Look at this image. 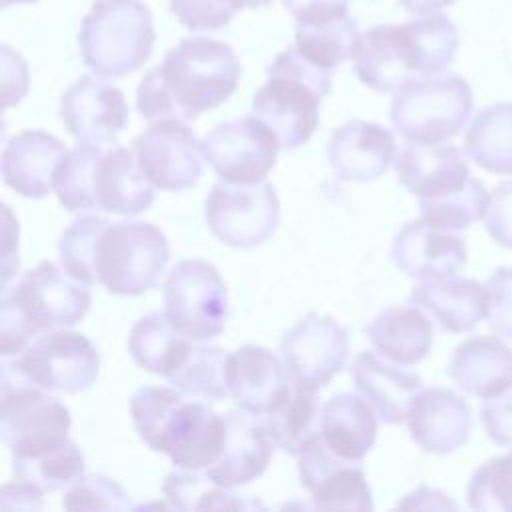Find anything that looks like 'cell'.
Segmentation results:
<instances>
[{"label": "cell", "mask_w": 512, "mask_h": 512, "mask_svg": "<svg viewBox=\"0 0 512 512\" xmlns=\"http://www.w3.org/2000/svg\"><path fill=\"white\" fill-rule=\"evenodd\" d=\"M68 148L44 130H24L12 136L2 152L4 184L26 198H44Z\"/></svg>", "instance_id": "d4e9b609"}, {"label": "cell", "mask_w": 512, "mask_h": 512, "mask_svg": "<svg viewBox=\"0 0 512 512\" xmlns=\"http://www.w3.org/2000/svg\"><path fill=\"white\" fill-rule=\"evenodd\" d=\"M320 434L346 460H362L374 446L378 420L366 398L342 392L322 406Z\"/></svg>", "instance_id": "f546056e"}, {"label": "cell", "mask_w": 512, "mask_h": 512, "mask_svg": "<svg viewBox=\"0 0 512 512\" xmlns=\"http://www.w3.org/2000/svg\"><path fill=\"white\" fill-rule=\"evenodd\" d=\"M132 144L138 166L154 188L182 192L202 176L204 156L188 122L174 118L150 122Z\"/></svg>", "instance_id": "2e32d148"}, {"label": "cell", "mask_w": 512, "mask_h": 512, "mask_svg": "<svg viewBox=\"0 0 512 512\" xmlns=\"http://www.w3.org/2000/svg\"><path fill=\"white\" fill-rule=\"evenodd\" d=\"M18 222L12 218L10 208L4 204V250H2V290L8 288L12 272L18 268Z\"/></svg>", "instance_id": "7dc6e473"}, {"label": "cell", "mask_w": 512, "mask_h": 512, "mask_svg": "<svg viewBox=\"0 0 512 512\" xmlns=\"http://www.w3.org/2000/svg\"><path fill=\"white\" fill-rule=\"evenodd\" d=\"M322 406L316 392L292 384L286 398L266 414V424L274 446L284 454L298 456L302 448L320 434Z\"/></svg>", "instance_id": "836d02e7"}, {"label": "cell", "mask_w": 512, "mask_h": 512, "mask_svg": "<svg viewBox=\"0 0 512 512\" xmlns=\"http://www.w3.org/2000/svg\"><path fill=\"white\" fill-rule=\"evenodd\" d=\"M280 354L290 382L316 392L344 368L348 332L334 318L310 312L282 336Z\"/></svg>", "instance_id": "9a60e30c"}, {"label": "cell", "mask_w": 512, "mask_h": 512, "mask_svg": "<svg viewBox=\"0 0 512 512\" xmlns=\"http://www.w3.org/2000/svg\"><path fill=\"white\" fill-rule=\"evenodd\" d=\"M58 254L62 268L82 284L140 296L158 284L170 248L166 234L150 222L84 214L64 230Z\"/></svg>", "instance_id": "6da1fadb"}, {"label": "cell", "mask_w": 512, "mask_h": 512, "mask_svg": "<svg viewBox=\"0 0 512 512\" xmlns=\"http://www.w3.org/2000/svg\"><path fill=\"white\" fill-rule=\"evenodd\" d=\"M474 108L470 84L458 74L414 78L394 92L390 122L412 144H442L466 126Z\"/></svg>", "instance_id": "9c48e42d"}, {"label": "cell", "mask_w": 512, "mask_h": 512, "mask_svg": "<svg viewBox=\"0 0 512 512\" xmlns=\"http://www.w3.org/2000/svg\"><path fill=\"white\" fill-rule=\"evenodd\" d=\"M456 0H400L402 8L412 16H426L434 14L436 10H442L446 6H452Z\"/></svg>", "instance_id": "681fc988"}, {"label": "cell", "mask_w": 512, "mask_h": 512, "mask_svg": "<svg viewBox=\"0 0 512 512\" xmlns=\"http://www.w3.org/2000/svg\"><path fill=\"white\" fill-rule=\"evenodd\" d=\"M460 38L444 14H426L406 24H376L368 28L354 54L358 80L376 92H396L414 78L446 72Z\"/></svg>", "instance_id": "3957f363"}, {"label": "cell", "mask_w": 512, "mask_h": 512, "mask_svg": "<svg viewBox=\"0 0 512 512\" xmlns=\"http://www.w3.org/2000/svg\"><path fill=\"white\" fill-rule=\"evenodd\" d=\"M42 492L44 490L40 486L26 480L8 482L2 486L0 506L4 510H42L44 508Z\"/></svg>", "instance_id": "bcb514c9"}, {"label": "cell", "mask_w": 512, "mask_h": 512, "mask_svg": "<svg viewBox=\"0 0 512 512\" xmlns=\"http://www.w3.org/2000/svg\"><path fill=\"white\" fill-rule=\"evenodd\" d=\"M464 152L488 172L512 174V102H494L474 116Z\"/></svg>", "instance_id": "d6a6232c"}, {"label": "cell", "mask_w": 512, "mask_h": 512, "mask_svg": "<svg viewBox=\"0 0 512 512\" xmlns=\"http://www.w3.org/2000/svg\"><path fill=\"white\" fill-rule=\"evenodd\" d=\"M412 442L430 454L446 456L466 444L474 426L470 406L448 388H422L408 410Z\"/></svg>", "instance_id": "44dd1931"}, {"label": "cell", "mask_w": 512, "mask_h": 512, "mask_svg": "<svg viewBox=\"0 0 512 512\" xmlns=\"http://www.w3.org/2000/svg\"><path fill=\"white\" fill-rule=\"evenodd\" d=\"M400 508H456V504L440 490L420 486L418 490L410 492L402 502H398Z\"/></svg>", "instance_id": "c3c4849f"}, {"label": "cell", "mask_w": 512, "mask_h": 512, "mask_svg": "<svg viewBox=\"0 0 512 512\" xmlns=\"http://www.w3.org/2000/svg\"><path fill=\"white\" fill-rule=\"evenodd\" d=\"M2 366L48 392L78 394L96 382L100 354L84 334L56 328L28 344L12 362L4 358Z\"/></svg>", "instance_id": "30bf717a"}, {"label": "cell", "mask_w": 512, "mask_h": 512, "mask_svg": "<svg viewBox=\"0 0 512 512\" xmlns=\"http://www.w3.org/2000/svg\"><path fill=\"white\" fill-rule=\"evenodd\" d=\"M206 224L226 246L254 248L266 242L280 222V200L268 182H218L206 198Z\"/></svg>", "instance_id": "4fadbf2b"}, {"label": "cell", "mask_w": 512, "mask_h": 512, "mask_svg": "<svg viewBox=\"0 0 512 512\" xmlns=\"http://www.w3.org/2000/svg\"><path fill=\"white\" fill-rule=\"evenodd\" d=\"M352 378L358 392L386 424L406 422L412 400L422 390L420 376L404 372L372 352L356 356Z\"/></svg>", "instance_id": "4316f807"}, {"label": "cell", "mask_w": 512, "mask_h": 512, "mask_svg": "<svg viewBox=\"0 0 512 512\" xmlns=\"http://www.w3.org/2000/svg\"><path fill=\"white\" fill-rule=\"evenodd\" d=\"M226 378L238 408L252 414L272 412L292 388L284 362L254 344H244L230 354Z\"/></svg>", "instance_id": "cb8c5ba5"}, {"label": "cell", "mask_w": 512, "mask_h": 512, "mask_svg": "<svg viewBox=\"0 0 512 512\" xmlns=\"http://www.w3.org/2000/svg\"><path fill=\"white\" fill-rule=\"evenodd\" d=\"M360 38L358 22L352 16L324 26H294V46L298 52L330 72L354 58Z\"/></svg>", "instance_id": "8d00e7d4"}, {"label": "cell", "mask_w": 512, "mask_h": 512, "mask_svg": "<svg viewBox=\"0 0 512 512\" xmlns=\"http://www.w3.org/2000/svg\"><path fill=\"white\" fill-rule=\"evenodd\" d=\"M224 422L226 438L222 452L206 468V474L224 488H236L262 476L272 458L274 440L260 414L232 408L226 410Z\"/></svg>", "instance_id": "ffe728a7"}, {"label": "cell", "mask_w": 512, "mask_h": 512, "mask_svg": "<svg viewBox=\"0 0 512 512\" xmlns=\"http://www.w3.org/2000/svg\"><path fill=\"white\" fill-rule=\"evenodd\" d=\"M92 296L86 284L42 260L24 272L0 300V352L18 356L32 336L78 324L90 310Z\"/></svg>", "instance_id": "8992f818"}, {"label": "cell", "mask_w": 512, "mask_h": 512, "mask_svg": "<svg viewBox=\"0 0 512 512\" xmlns=\"http://www.w3.org/2000/svg\"><path fill=\"white\" fill-rule=\"evenodd\" d=\"M466 258L464 236L422 218L404 224L392 242L394 264L406 276L420 282L456 276L464 268Z\"/></svg>", "instance_id": "d6986e66"}, {"label": "cell", "mask_w": 512, "mask_h": 512, "mask_svg": "<svg viewBox=\"0 0 512 512\" xmlns=\"http://www.w3.org/2000/svg\"><path fill=\"white\" fill-rule=\"evenodd\" d=\"M240 74L242 64L226 42L208 36L182 38L140 80L136 108L148 122H192L228 100Z\"/></svg>", "instance_id": "7a4b0ae2"}, {"label": "cell", "mask_w": 512, "mask_h": 512, "mask_svg": "<svg viewBox=\"0 0 512 512\" xmlns=\"http://www.w3.org/2000/svg\"><path fill=\"white\" fill-rule=\"evenodd\" d=\"M272 0H170V12L192 32H214L226 28L246 8H264Z\"/></svg>", "instance_id": "ab89813d"}, {"label": "cell", "mask_w": 512, "mask_h": 512, "mask_svg": "<svg viewBox=\"0 0 512 512\" xmlns=\"http://www.w3.org/2000/svg\"><path fill=\"white\" fill-rule=\"evenodd\" d=\"M164 314L192 340L218 336L228 320V290L218 270L204 260L178 262L164 280Z\"/></svg>", "instance_id": "8fae6325"}, {"label": "cell", "mask_w": 512, "mask_h": 512, "mask_svg": "<svg viewBox=\"0 0 512 512\" xmlns=\"http://www.w3.org/2000/svg\"><path fill=\"white\" fill-rule=\"evenodd\" d=\"M332 170L348 182H372L396 160V142L388 128L348 120L332 132L326 148Z\"/></svg>", "instance_id": "7402d4cb"}, {"label": "cell", "mask_w": 512, "mask_h": 512, "mask_svg": "<svg viewBox=\"0 0 512 512\" xmlns=\"http://www.w3.org/2000/svg\"><path fill=\"white\" fill-rule=\"evenodd\" d=\"M0 390V440L10 452L34 450L68 438L70 410L44 388L2 366Z\"/></svg>", "instance_id": "7c38bea8"}, {"label": "cell", "mask_w": 512, "mask_h": 512, "mask_svg": "<svg viewBox=\"0 0 512 512\" xmlns=\"http://www.w3.org/2000/svg\"><path fill=\"white\" fill-rule=\"evenodd\" d=\"M60 118L78 142L110 146L128 122V104L118 86L86 74L62 94Z\"/></svg>", "instance_id": "ac0fdd59"}, {"label": "cell", "mask_w": 512, "mask_h": 512, "mask_svg": "<svg viewBox=\"0 0 512 512\" xmlns=\"http://www.w3.org/2000/svg\"><path fill=\"white\" fill-rule=\"evenodd\" d=\"M486 286L470 278L422 282L412 288L410 304L430 312L444 332H470L486 318Z\"/></svg>", "instance_id": "83f0119b"}, {"label": "cell", "mask_w": 512, "mask_h": 512, "mask_svg": "<svg viewBox=\"0 0 512 512\" xmlns=\"http://www.w3.org/2000/svg\"><path fill=\"white\" fill-rule=\"evenodd\" d=\"M84 468V452L70 438L34 450L12 452L14 476L48 492L72 486L80 476H84Z\"/></svg>", "instance_id": "1f68e13d"}, {"label": "cell", "mask_w": 512, "mask_h": 512, "mask_svg": "<svg viewBox=\"0 0 512 512\" xmlns=\"http://www.w3.org/2000/svg\"><path fill=\"white\" fill-rule=\"evenodd\" d=\"M278 150V136L254 114L220 122L200 140L204 160L228 184L262 182L274 168Z\"/></svg>", "instance_id": "5bb4252c"}, {"label": "cell", "mask_w": 512, "mask_h": 512, "mask_svg": "<svg viewBox=\"0 0 512 512\" xmlns=\"http://www.w3.org/2000/svg\"><path fill=\"white\" fill-rule=\"evenodd\" d=\"M300 26H324L348 18L350 0H282Z\"/></svg>", "instance_id": "f6af8a7d"}, {"label": "cell", "mask_w": 512, "mask_h": 512, "mask_svg": "<svg viewBox=\"0 0 512 512\" xmlns=\"http://www.w3.org/2000/svg\"><path fill=\"white\" fill-rule=\"evenodd\" d=\"M466 502L474 510L512 512V450L486 460L470 476Z\"/></svg>", "instance_id": "f35d334b"}, {"label": "cell", "mask_w": 512, "mask_h": 512, "mask_svg": "<svg viewBox=\"0 0 512 512\" xmlns=\"http://www.w3.org/2000/svg\"><path fill=\"white\" fill-rule=\"evenodd\" d=\"M480 420L486 436L504 448H512V386L492 398H484Z\"/></svg>", "instance_id": "ee69618b"}, {"label": "cell", "mask_w": 512, "mask_h": 512, "mask_svg": "<svg viewBox=\"0 0 512 512\" xmlns=\"http://www.w3.org/2000/svg\"><path fill=\"white\" fill-rule=\"evenodd\" d=\"M154 42L152 14L140 0H96L78 32L84 64L108 78H120L144 66Z\"/></svg>", "instance_id": "ba28073f"}, {"label": "cell", "mask_w": 512, "mask_h": 512, "mask_svg": "<svg viewBox=\"0 0 512 512\" xmlns=\"http://www.w3.org/2000/svg\"><path fill=\"white\" fill-rule=\"evenodd\" d=\"M228 350L222 346L194 344L186 362L168 378L184 396L222 400L228 396Z\"/></svg>", "instance_id": "d590c367"}, {"label": "cell", "mask_w": 512, "mask_h": 512, "mask_svg": "<svg viewBox=\"0 0 512 512\" xmlns=\"http://www.w3.org/2000/svg\"><path fill=\"white\" fill-rule=\"evenodd\" d=\"M298 458L300 484L312 494L318 510H372V494L360 460L338 456L322 438L314 436Z\"/></svg>", "instance_id": "e0dca14e"}, {"label": "cell", "mask_w": 512, "mask_h": 512, "mask_svg": "<svg viewBox=\"0 0 512 512\" xmlns=\"http://www.w3.org/2000/svg\"><path fill=\"white\" fill-rule=\"evenodd\" d=\"M192 338L178 332L162 312H152L134 322L128 348L134 362L150 374L170 378L188 358Z\"/></svg>", "instance_id": "4dcf8cb0"}, {"label": "cell", "mask_w": 512, "mask_h": 512, "mask_svg": "<svg viewBox=\"0 0 512 512\" xmlns=\"http://www.w3.org/2000/svg\"><path fill=\"white\" fill-rule=\"evenodd\" d=\"M182 396L164 386L138 388L130 400L134 430L178 468L206 470L224 446V414L202 402H186Z\"/></svg>", "instance_id": "5b68a950"}, {"label": "cell", "mask_w": 512, "mask_h": 512, "mask_svg": "<svg viewBox=\"0 0 512 512\" xmlns=\"http://www.w3.org/2000/svg\"><path fill=\"white\" fill-rule=\"evenodd\" d=\"M54 192L68 212L104 210L134 216L154 202V186L142 174L134 148L80 142L62 160Z\"/></svg>", "instance_id": "277c9868"}, {"label": "cell", "mask_w": 512, "mask_h": 512, "mask_svg": "<svg viewBox=\"0 0 512 512\" xmlns=\"http://www.w3.org/2000/svg\"><path fill=\"white\" fill-rule=\"evenodd\" d=\"M484 228L496 244L512 248V180H504L492 190Z\"/></svg>", "instance_id": "7bdbcfd3"}, {"label": "cell", "mask_w": 512, "mask_h": 512, "mask_svg": "<svg viewBox=\"0 0 512 512\" xmlns=\"http://www.w3.org/2000/svg\"><path fill=\"white\" fill-rule=\"evenodd\" d=\"M394 170L418 202L452 194L472 178L464 154L450 144H410L396 156Z\"/></svg>", "instance_id": "603a6c76"}, {"label": "cell", "mask_w": 512, "mask_h": 512, "mask_svg": "<svg viewBox=\"0 0 512 512\" xmlns=\"http://www.w3.org/2000/svg\"><path fill=\"white\" fill-rule=\"evenodd\" d=\"M32 2H38V0H0V6L8 8L12 4H32Z\"/></svg>", "instance_id": "f907efd6"}, {"label": "cell", "mask_w": 512, "mask_h": 512, "mask_svg": "<svg viewBox=\"0 0 512 512\" xmlns=\"http://www.w3.org/2000/svg\"><path fill=\"white\" fill-rule=\"evenodd\" d=\"M448 376L466 394L492 398L512 386V348L498 336H474L456 346Z\"/></svg>", "instance_id": "484cf974"}, {"label": "cell", "mask_w": 512, "mask_h": 512, "mask_svg": "<svg viewBox=\"0 0 512 512\" xmlns=\"http://www.w3.org/2000/svg\"><path fill=\"white\" fill-rule=\"evenodd\" d=\"M364 332L372 346L398 366L422 362L434 342V330L420 306H390L380 310Z\"/></svg>", "instance_id": "f1b7e54d"}, {"label": "cell", "mask_w": 512, "mask_h": 512, "mask_svg": "<svg viewBox=\"0 0 512 512\" xmlns=\"http://www.w3.org/2000/svg\"><path fill=\"white\" fill-rule=\"evenodd\" d=\"M484 286L488 326L498 336L512 338V266L496 268Z\"/></svg>", "instance_id": "b9f144b4"}, {"label": "cell", "mask_w": 512, "mask_h": 512, "mask_svg": "<svg viewBox=\"0 0 512 512\" xmlns=\"http://www.w3.org/2000/svg\"><path fill=\"white\" fill-rule=\"evenodd\" d=\"M488 192L478 178H470L466 186L460 190L446 194L436 200L418 202L422 220L448 228V230H464L470 224L484 218L488 208Z\"/></svg>", "instance_id": "74e56055"}, {"label": "cell", "mask_w": 512, "mask_h": 512, "mask_svg": "<svg viewBox=\"0 0 512 512\" xmlns=\"http://www.w3.org/2000/svg\"><path fill=\"white\" fill-rule=\"evenodd\" d=\"M266 84L252 98V114L264 120L282 150L306 144L316 126L322 100L330 94L332 72L288 46L266 68Z\"/></svg>", "instance_id": "52a82bcc"}, {"label": "cell", "mask_w": 512, "mask_h": 512, "mask_svg": "<svg viewBox=\"0 0 512 512\" xmlns=\"http://www.w3.org/2000/svg\"><path fill=\"white\" fill-rule=\"evenodd\" d=\"M164 498L170 508L178 510H252L264 508L260 500L238 496L216 484L208 474L200 470H174L162 484Z\"/></svg>", "instance_id": "e575fe53"}, {"label": "cell", "mask_w": 512, "mask_h": 512, "mask_svg": "<svg viewBox=\"0 0 512 512\" xmlns=\"http://www.w3.org/2000/svg\"><path fill=\"white\" fill-rule=\"evenodd\" d=\"M66 510H130L138 508L132 504L130 494L114 480L104 474H84L62 498Z\"/></svg>", "instance_id": "60d3db41"}]
</instances>
